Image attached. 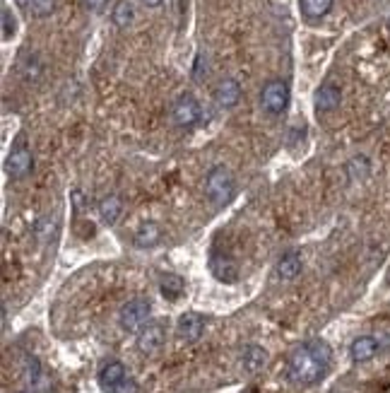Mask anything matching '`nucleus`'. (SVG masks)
I'll return each mask as SVG.
<instances>
[{"instance_id": "nucleus-12", "label": "nucleus", "mask_w": 390, "mask_h": 393, "mask_svg": "<svg viewBox=\"0 0 390 393\" xmlns=\"http://www.w3.org/2000/svg\"><path fill=\"white\" fill-rule=\"evenodd\" d=\"M378 350H381V342L374 335H359L349 347V355H352L354 362H369L378 355Z\"/></svg>"}, {"instance_id": "nucleus-8", "label": "nucleus", "mask_w": 390, "mask_h": 393, "mask_svg": "<svg viewBox=\"0 0 390 393\" xmlns=\"http://www.w3.org/2000/svg\"><path fill=\"white\" fill-rule=\"evenodd\" d=\"M241 102V85L234 80V77H224V80L217 82L214 87V104L219 109H234L236 104Z\"/></svg>"}, {"instance_id": "nucleus-11", "label": "nucleus", "mask_w": 390, "mask_h": 393, "mask_svg": "<svg viewBox=\"0 0 390 393\" xmlns=\"http://www.w3.org/2000/svg\"><path fill=\"white\" fill-rule=\"evenodd\" d=\"M316 109L320 111V114H327V111H335L337 106L342 102V89L337 85H332V82H327V85L316 89Z\"/></svg>"}, {"instance_id": "nucleus-13", "label": "nucleus", "mask_w": 390, "mask_h": 393, "mask_svg": "<svg viewBox=\"0 0 390 393\" xmlns=\"http://www.w3.org/2000/svg\"><path fill=\"white\" fill-rule=\"evenodd\" d=\"M275 273H277V278H282V280H294L299 273H301V256H299L297 251H287V254H282L280 261H277Z\"/></svg>"}, {"instance_id": "nucleus-25", "label": "nucleus", "mask_w": 390, "mask_h": 393, "mask_svg": "<svg viewBox=\"0 0 390 393\" xmlns=\"http://www.w3.org/2000/svg\"><path fill=\"white\" fill-rule=\"evenodd\" d=\"M106 3H109V0H82L84 8L92 10V13H101V10L106 8Z\"/></svg>"}, {"instance_id": "nucleus-10", "label": "nucleus", "mask_w": 390, "mask_h": 393, "mask_svg": "<svg viewBox=\"0 0 390 393\" xmlns=\"http://www.w3.org/2000/svg\"><path fill=\"white\" fill-rule=\"evenodd\" d=\"M210 271L214 278L219 280V283H236L239 280V266L234 263V258L231 256H224V254H212L210 258Z\"/></svg>"}, {"instance_id": "nucleus-24", "label": "nucleus", "mask_w": 390, "mask_h": 393, "mask_svg": "<svg viewBox=\"0 0 390 393\" xmlns=\"http://www.w3.org/2000/svg\"><path fill=\"white\" fill-rule=\"evenodd\" d=\"M17 32V22L13 18V13H10L8 8H3V39L8 41V39H13Z\"/></svg>"}, {"instance_id": "nucleus-29", "label": "nucleus", "mask_w": 390, "mask_h": 393, "mask_svg": "<svg viewBox=\"0 0 390 393\" xmlns=\"http://www.w3.org/2000/svg\"><path fill=\"white\" fill-rule=\"evenodd\" d=\"M388 27H390V20H388Z\"/></svg>"}, {"instance_id": "nucleus-9", "label": "nucleus", "mask_w": 390, "mask_h": 393, "mask_svg": "<svg viewBox=\"0 0 390 393\" xmlns=\"http://www.w3.org/2000/svg\"><path fill=\"white\" fill-rule=\"evenodd\" d=\"M202 330H205V318H202L200 314H195V311L183 314V316L178 318V323H176V333H178V338H181V340H186V342H195V340H200Z\"/></svg>"}, {"instance_id": "nucleus-26", "label": "nucleus", "mask_w": 390, "mask_h": 393, "mask_svg": "<svg viewBox=\"0 0 390 393\" xmlns=\"http://www.w3.org/2000/svg\"><path fill=\"white\" fill-rule=\"evenodd\" d=\"M193 77H195V80H202V53H197V58H195V70H193Z\"/></svg>"}, {"instance_id": "nucleus-19", "label": "nucleus", "mask_w": 390, "mask_h": 393, "mask_svg": "<svg viewBox=\"0 0 390 393\" xmlns=\"http://www.w3.org/2000/svg\"><path fill=\"white\" fill-rule=\"evenodd\" d=\"M347 179L352 183H357V181H364L366 176L371 174V162H369V157H364V155H359V157H352V160L347 162Z\"/></svg>"}, {"instance_id": "nucleus-27", "label": "nucleus", "mask_w": 390, "mask_h": 393, "mask_svg": "<svg viewBox=\"0 0 390 393\" xmlns=\"http://www.w3.org/2000/svg\"><path fill=\"white\" fill-rule=\"evenodd\" d=\"M70 198L75 200V212H80L82 210V193H80V191H72Z\"/></svg>"}, {"instance_id": "nucleus-4", "label": "nucleus", "mask_w": 390, "mask_h": 393, "mask_svg": "<svg viewBox=\"0 0 390 393\" xmlns=\"http://www.w3.org/2000/svg\"><path fill=\"white\" fill-rule=\"evenodd\" d=\"M150 314H152L150 299L138 297V299L128 302V304L121 309V316H118V321H121V328L128 330V333H140V330H143L145 326L150 323Z\"/></svg>"}, {"instance_id": "nucleus-16", "label": "nucleus", "mask_w": 390, "mask_h": 393, "mask_svg": "<svg viewBox=\"0 0 390 393\" xmlns=\"http://www.w3.org/2000/svg\"><path fill=\"white\" fill-rule=\"evenodd\" d=\"M20 75L25 82H37L44 75V63L37 53H25L20 60Z\"/></svg>"}, {"instance_id": "nucleus-2", "label": "nucleus", "mask_w": 390, "mask_h": 393, "mask_svg": "<svg viewBox=\"0 0 390 393\" xmlns=\"http://www.w3.org/2000/svg\"><path fill=\"white\" fill-rule=\"evenodd\" d=\"M205 193H207V198H210L217 207L227 205L229 200L234 198L236 181H234V176H231V172L227 169V167L217 165V167H212V169L207 172Z\"/></svg>"}, {"instance_id": "nucleus-3", "label": "nucleus", "mask_w": 390, "mask_h": 393, "mask_svg": "<svg viewBox=\"0 0 390 393\" xmlns=\"http://www.w3.org/2000/svg\"><path fill=\"white\" fill-rule=\"evenodd\" d=\"M292 92L290 85L285 80H270L263 85V92H260V106L268 111L270 116H282L290 106Z\"/></svg>"}, {"instance_id": "nucleus-7", "label": "nucleus", "mask_w": 390, "mask_h": 393, "mask_svg": "<svg viewBox=\"0 0 390 393\" xmlns=\"http://www.w3.org/2000/svg\"><path fill=\"white\" fill-rule=\"evenodd\" d=\"M164 342H167V328H164L162 321H150L138 333V347L145 355H155Z\"/></svg>"}, {"instance_id": "nucleus-14", "label": "nucleus", "mask_w": 390, "mask_h": 393, "mask_svg": "<svg viewBox=\"0 0 390 393\" xmlns=\"http://www.w3.org/2000/svg\"><path fill=\"white\" fill-rule=\"evenodd\" d=\"M99 217H101V222L104 224H114L118 217H121V212H123V200L118 198V195H104V198L99 200Z\"/></svg>"}, {"instance_id": "nucleus-22", "label": "nucleus", "mask_w": 390, "mask_h": 393, "mask_svg": "<svg viewBox=\"0 0 390 393\" xmlns=\"http://www.w3.org/2000/svg\"><path fill=\"white\" fill-rule=\"evenodd\" d=\"M332 3L335 0H301V13L308 20H323L332 10Z\"/></svg>"}, {"instance_id": "nucleus-5", "label": "nucleus", "mask_w": 390, "mask_h": 393, "mask_svg": "<svg viewBox=\"0 0 390 393\" xmlns=\"http://www.w3.org/2000/svg\"><path fill=\"white\" fill-rule=\"evenodd\" d=\"M171 119L178 128H190V126H195V123H200V119H202L200 102H197L190 92L181 94L176 102H174Z\"/></svg>"}, {"instance_id": "nucleus-28", "label": "nucleus", "mask_w": 390, "mask_h": 393, "mask_svg": "<svg viewBox=\"0 0 390 393\" xmlns=\"http://www.w3.org/2000/svg\"><path fill=\"white\" fill-rule=\"evenodd\" d=\"M162 3L164 0H143V5H147V8H160Z\"/></svg>"}, {"instance_id": "nucleus-21", "label": "nucleus", "mask_w": 390, "mask_h": 393, "mask_svg": "<svg viewBox=\"0 0 390 393\" xmlns=\"http://www.w3.org/2000/svg\"><path fill=\"white\" fill-rule=\"evenodd\" d=\"M111 20H114V25L118 30H126V27L133 25V20H135L133 3H130V0H118L114 5V10H111Z\"/></svg>"}, {"instance_id": "nucleus-18", "label": "nucleus", "mask_w": 390, "mask_h": 393, "mask_svg": "<svg viewBox=\"0 0 390 393\" xmlns=\"http://www.w3.org/2000/svg\"><path fill=\"white\" fill-rule=\"evenodd\" d=\"M160 239H162V229H160V224L157 222H143L138 232H135V244H138L140 249L155 246Z\"/></svg>"}, {"instance_id": "nucleus-23", "label": "nucleus", "mask_w": 390, "mask_h": 393, "mask_svg": "<svg viewBox=\"0 0 390 393\" xmlns=\"http://www.w3.org/2000/svg\"><path fill=\"white\" fill-rule=\"evenodd\" d=\"M101 389H104V393H140L138 381L130 379L128 374L118 376V379H114L111 384H106V386H101Z\"/></svg>"}, {"instance_id": "nucleus-6", "label": "nucleus", "mask_w": 390, "mask_h": 393, "mask_svg": "<svg viewBox=\"0 0 390 393\" xmlns=\"http://www.w3.org/2000/svg\"><path fill=\"white\" fill-rule=\"evenodd\" d=\"M34 169V157L27 145H17L5 160V172L10 179H25Z\"/></svg>"}, {"instance_id": "nucleus-15", "label": "nucleus", "mask_w": 390, "mask_h": 393, "mask_svg": "<svg viewBox=\"0 0 390 393\" xmlns=\"http://www.w3.org/2000/svg\"><path fill=\"white\" fill-rule=\"evenodd\" d=\"M17 8H22L32 18H51L56 13V0H15Z\"/></svg>"}, {"instance_id": "nucleus-20", "label": "nucleus", "mask_w": 390, "mask_h": 393, "mask_svg": "<svg viewBox=\"0 0 390 393\" xmlns=\"http://www.w3.org/2000/svg\"><path fill=\"white\" fill-rule=\"evenodd\" d=\"M160 290L162 295L167 297V299H178L181 295H183L186 290V280L181 278V275H174V273H167L162 275V283H160Z\"/></svg>"}, {"instance_id": "nucleus-17", "label": "nucleus", "mask_w": 390, "mask_h": 393, "mask_svg": "<svg viewBox=\"0 0 390 393\" xmlns=\"http://www.w3.org/2000/svg\"><path fill=\"white\" fill-rule=\"evenodd\" d=\"M268 364V352L263 350L260 345H248L244 352V369L248 374H256Z\"/></svg>"}, {"instance_id": "nucleus-1", "label": "nucleus", "mask_w": 390, "mask_h": 393, "mask_svg": "<svg viewBox=\"0 0 390 393\" xmlns=\"http://www.w3.org/2000/svg\"><path fill=\"white\" fill-rule=\"evenodd\" d=\"M332 362V350L325 340L316 338L304 342L301 347L292 352L290 357V367H287V374L294 384L299 386H313L318 381L325 379L327 369H330Z\"/></svg>"}]
</instances>
